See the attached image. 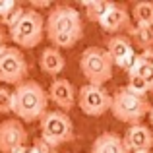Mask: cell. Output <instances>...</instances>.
<instances>
[{"label": "cell", "instance_id": "obj_1", "mask_svg": "<svg viewBox=\"0 0 153 153\" xmlns=\"http://www.w3.org/2000/svg\"><path fill=\"white\" fill-rule=\"evenodd\" d=\"M45 33L52 47L56 49H72L83 37L82 16L74 6L58 4L52 6L47 14Z\"/></svg>", "mask_w": 153, "mask_h": 153}, {"label": "cell", "instance_id": "obj_2", "mask_svg": "<svg viewBox=\"0 0 153 153\" xmlns=\"http://www.w3.org/2000/svg\"><path fill=\"white\" fill-rule=\"evenodd\" d=\"M49 91L35 79H27L14 89V114L22 122H41L49 112Z\"/></svg>", "mask_w": 153, "mask_h": 153}, {"label": "cell", "instance_id": "obj_3", "mask_svg": "<svg viewBox=\"0 0 153 153\" xmlns=\"http://www.w3.org/2000/svg\"><path fill=\"white\" fill-rule=\"evenodd\" d=\"M151 107L153 105L147 101V97H140V95L132 93L128 87H120L112 95L111 112L114 114L116 120L134 126V124H142V120L149 116Z\"/></svg>", "mask_w": 153, "mask_h": 153}, {"label": "cell", "instance_id": "obj_4", "mask_svg": "<svg viewBox=\"0 0 153 153\" xmlns=\"http://www.w3.org/2000/svg\"><path fill=\"white\" fill-rule=\"evenodd\" d=\"M112 68L114 62L103 47H87L79 56V70L91 85H105L112 78Z\"/></svg>", "mask_w": 153, "mask_h": 153}, {"label": "cell", "instance_id": "obj_5", "mask_svg": "<svg viewBox=\"0 0 153 153\" xmlns=\"http://www.w3.org/2000/svg\"><path fill=\"white\" fill-rule=\"evenodd\" d=\"M45 22L47 19L41 16V12L27 8L18 25L10 29V39L18 49H33L45 37Z\"/></svg>", "mask_w": 153, "mask_h": 153}, {"label": "cell", "instance_id": "obj_6", "mask_svg": "<svg viewBox=\"0 0 153 153\" xmlns=\"http://www.w3.org/2000/svg\"><path fill=\"white\" fill-rule=\"evenodd\" d=\"M27 74H29V64L22 49L8 45L2 47L0 49V82L18 87L19 83L27 82Z\"/></svg>", "mask_w": 153, "mask_h": 153}, {"label": "cell", "instance_id": "obj_7", "mask_svg": "<svg viewBox=\"0 0 153 153\" xmlns=\"http://www.w3.org/2000/svg\"><path fill=\"white\" fill-rule=\"evenodd\" d=\"M39 128H41V138H45L47 142H51L56 147L74 140V124H72V118L68 116V112L49 111L41 118Z\"/></svg>", "mask_w": 153, "mask_h": 153}, {"label": "cell", "instance_id": "obj_8", "mask_svg": "<svg viewBox=\"0 0 153 153\" xmlns=\"http://www.w3.org/2000/svg\"><path fill=\"white\" fill-rule=\"evenodd\" d=\"M78 107L87 116H103L112 107V95L103 85L85 83L78 89Z\"/></svg>", "mask_w": 153, "mask_h": 153}, {"label": "cell", "instance_id": "obj_9", "mask_svg": "<svg viewBox=\"0 0 153 153\" xmlns=\"http://www.w3.org/2000/svg\"><path fill=\"white\" fill-rule=\"evenodd\" d=\"M27 134L25 126L18 118H8L0 122V153H14L18 147L27 146Z\"/></svg>", "mask_w": 153, "mask_h": 153}, {"label": "cell", "instance_id": "obj_10", "mask_svg": "<svg viewBox=\"0 0 153 153\" xmlns=\"http://www.w3.org/2000/svg\"><path fill=\"white\" fill-rule=\"evenodd\" d=\"M49 99L62 112H68L78 103V91L66 78H54L49 87Z\"/></svg>", "mask_w": 153, "mask_h": 153}, {"label": "cell", "instance_id": "obj_11", "mask_svg": "<svg viewBox=\"0 0 153 153\" xmlns=\"http://www.w3.org/2000/svg\"><path fill=\"white\" fill-rule=\"evenodd\" d=\"M130 153H151L153 149V132L146 124H134L122 136Z\"/></svg>", "mask_w": 153, "mask_h": 153}, {"label": "cell", "instance_id": "obj_12", "mask_svg": "<svg viewBox=\"0 0 153 153\" xmlns=\"http://www.w3.org/2000/svg\"><path fill=\"white\" fill-rule=\"evenodd\" d=\"M130 18H132V16L128 14V10H126L124 4L112 2L111 8H108V12L105 14V18L101 19L99 25H101L103 31H107V33L118 35V31H128L132 27Z\"/></svg>", "mask_w": 153, "mask_h": 153}, {"label": "cell", "instance_id": "obj_13", "mask_svg": "<svg viewBox=\"0 0 153 153\" xmlns=\"http://www.w3.org/2000/svg\"><path fill=\"white\" fill-rule=\"evenodd\" d=\"M91 153H130L124 143V138L116 132H103L95 138Z\"/></svg>", "mask_w": 153, "mask_h": 153}, {"label": "cell", "instance_id": "obj_14", "mask_svg": "<svg viewBox=\"0 0 153 153\" xmlns=\"http://www.w3.org/2000/svg\"><path fill=\"white\" fill-rule=\"evenodd\" d=\"M105 51L111 54L114 66H118V64L122 62L124 58H128L132 52H136L130 37H126V35H112V37H108L107 43H105Z\"/></svg>", "mask_w": 153, "mask_h": 153}, {"label": "cell", "instance_id": "obj_15", "mask_svg": "<svg viewBox=\"0 0 153 153\" xmlns=\"http://www.w3.org/2000/svg\"><path fill=\"white\" fill-rule=\"evenodd\" d=\"M39 66H41V70L45 72V74L58 76L60 72L64 70V66H66V58H64V54L60 52V49H56V47H47V49H43L41 56H39Z\"/></svg>", "mask_w": 153, "mask_h": 153}, {"label": "cell", "instance_id": "obj_16", "mask_svg": "<svg viewBox=\"0 0 153 153\" xmlns=\"http://www.w3.org/2000/svg\"><path fill=\"white\" fill-rule=\"evenodd\" d=\"M130 41L134 47H138L140 52L142 51H149L153 49V27H146V25H132L128 29Z\"/></svg>", "mask_w": 153, "mask_h": 153}, {"label": "cell", "instance_id": "obj_17", "mask_svg": "<svg viewBox=\"0 0 153 153\" xmlns=\"http://www.w3.org/2000/svg\"><path fill=\"white\" fill-rule=\"evenodd\" d=\"M132 18L136 25L153 27V2H138L132 8Z\"/></svg>", "mask_w": 153, "mask_h": 153}, {"label": "cell", "instance_id": "obj_18", "mask_svg": "<svg viewBox=\"0 0 153 153\" xmlns=\"http://www.w3.org/2000/svg\"><path fill=\"white\" fill-rule=\"evenodd\" d=\"M83 8H85V18L89 22L101 23V19L105 18V14L108 12L112 2H107V0H91V2H82Z\"/></svg>", "mask_w": 153, "mask_h": 153}, {"label": "cell", "instance_id": "obj_19", "mask_svg": "<svg viewBox=\"0 0 153 153\" xmlns=\"http://www.w3.org/2000/svg\"><path fill=\"white\" fill-rule=\"evenodd\" d=\"M23 14H25V8H23L22 4L16 2L14 6H12L10 10L6 12V14L0 16V25H2V27H8V29H12V27L18 25V22L22 19Z\"/></svg>", "mask_w": 153, "mask_h": 153}, {"label": "cell", "instance_id": "obj_20", "mask_svg": "<svg viewBox=\"0 0 153 153\" xmlns=\"http://www.w3.org/2000/svg\"><path fill=\"white\" fill-rule=\"evenodd\" d=\"M128 76H140V78H143L146 83L149 85V91H153V66L143 64L136 58V64H134V68L128 72Z\"/></svg>", "mask_w": 153, "mask_h": 153}, {"label": "cell", "instance_id": "obj_21", "mask_svg": "<svg viewBox=\"0 0 153 153\" xmlns=\"http://www.w3.org/2000/svg\"><path fill=\"white\" fill-rule=\"evenodd\" d=\"M126 87L132 93L140 95V97H147V93H149V85H147L146 79L140 78V76H128V85Z\"/></svg>", "mask_w": 153, "mask_h": 153}, {"label": "cell", "instance_id": "obj_22", "mask_svg": "<svg viewBox=\"0 0 153 153\" xmlns=\"http://www.w3.org/2000/svg\"><path fill=\"white\" fill-rule=\"evenodd\" d=\"M14 112V91L0 85V114Z\"/></svg>", "mask_w": 153, "mask_h": 153}, {"label": "cell", "instance_id": "obj_23", "mask_svg": "<svg viewBox=\"0 0 153 153\" xmlns=\"http://www.w3.org/2000/svg\"><path fill=\"white\" fill-rule=\"evenodd\" d=\"M31 147H33V151H37V153H58V147L52 146L51 142H47V140L41 138V136H39L37 140H33Z\"/></svg>", "mask_w": 153, "mask_h": 153}, {"label": "cell", "instance_id": "obj_24", "mask_svg": "<svg viewBox=\"0 0 153 153\" xmlns=\"http://www.w3.org/2000/svg\"><path fill=\"white\" fill-rule=\"evenodd\" d=\"M138 60H140V62H143V64H149V66H153V49L142 51L138 54Z\"/></svg>", "mask_w": 153, "mask_h": 153}, {"label": "cell", "instance_id": "obj_25", "mask_svg": "<svg viewBox=\"0 0 153 153\" xmlns=\"http://www.w3.org/2000/svg\"><path fill=\"white\" fill-rule=\"evenodd\" d=\"M51 6V2L49 0H31V8H33V10H41V8H49Z\"/></svg>", "mask_w": 153, "mask_h": 153}, {"label": "cell", "instance_id": "obj_26", "mask_svg": "<svg viewBox=\"0 0 153 153\" xmlns=\"http://www.w3.org/2000/svg\"><path fill=\"white\" fill-rule=\"evenodd\" d=\"M14 0H0V16H2V14H6V12L8 10H10V8L12 6H14Z\"/></svg>", "mask_w": 153, "mask_h": 153}, {"label": "cell", "instance_id": "obj_27", "mask_svg": "<svg viewBox=\"0 0 153 153\" xmlns=\"http://www.w3.org/2000/svg\"><path fill=\"white\" fill-rule=\"evenodd\" d=\"M2 47H6V31L0 25V49H2Z\"/></svg>", "mask_w": 153, "mask_h": 153}, {"label": "cell", "instance_id": "obj_28", "mask_svg": "<svg viewBox=\"0 0 153 153\" xmlns=\"http://www.w3.org/2000/svg\"><path fill=\"white\" fill-rule=\"evenodd\" d=\"M31 151V147H27V146H23V147H18L14 153H29Z\"/></svg>", "mask_w": 153, "mask_h": 153}, {"label": "cell", "instance_id": "obj_29", "mask_svg": "<svg viewBox=\"0 0 153 153\" xmlns=\"http://www.w3.org/2000/svg\"><path fill=\"white\" fill-rule=\"evenodd\" d=\"M149 124L153 126V107H151V112H149Z\"/></svg>", "mask_w": 153, "mask_h": 153}, {"label": "cell", "instance_id": "obj_30", "mask_svg": "<svg viewBox=\"0 0 153 153\" xmlns=\"http://www.w3.org/2000/svg\"><path fill=\"white\" fill-rule=\"evenodd\" d=\"M29 153H37V151H33V147H31V151H29Z\"/></svg>", "mask_w": 153, "mask_h": 153}]
</instances>
